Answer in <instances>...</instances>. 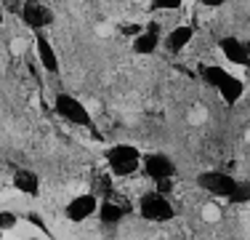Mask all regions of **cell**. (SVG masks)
Here are the masks:
<instances>
[{
    "label": "cell",
    "mask_w": 250,
    "mask_h": 240,
    "mask_svg": "<svg viewBox=\"0 0 250 240\" xmlns=\"http://www.w3.org/2000/svg\"><path fill=\"white\" fill-rule=\"evenodd\" d=\"M139 214L144 221H154V224H165L176 216V208L170 203V197L160 195V192H146L139 200Z\"/></svg>",
    "instance_id": "3"
},
{
    "label": "cell",
    "mask_w": 250,
    "mask_h": 240,
    "mask_svg": "<svg viewBox=\"0 0 250 240\" xmlns=\"http://www.w3.org/2000/svg\"><path fill=\"white\" fill-rule=\"evenodd\" d=\"M194 38V27H189V24H181V27H173L168 35L163 38V46L168 53H181L184 48L192 43Z\"/></svg>",
    "instance_id": "10"
},
{
    "label": "cell",
    "mask_w": 250,
    "mask_h": 240,
    "mask_svg": "<svg viewBox=\"0 0 250 240\" xmlns=\"http://www.w3.org/2000/svg\"><path fill=\"white\" fill-rule=\"evenodd\" d=\"M197 187L216 195V197H229L237 187V179L224 171H202V173H197Z\"/></svg>",
    "instance_id": "5"
},
{
    "label": "cell",
    "mask_w": 250,
    "mask_h": 240,
    "mask_svg": "<svg viewBox=\"0 0 250 240\" xmlns=\"http://www.w3.org/2000/svg\"><path fill=\"white\" fill-rule=\"evenodd\" d=\"M35 48H38V62H40V67L48 72V75H56V72H59V56H56V51H53L51 40L45 38V35L38 32V38H35Z\"/></svg>",
    "instance_id": "11"
},
{
    "label": "cell",
    "mask_w": 250,
    "mask_h": 240,
    "mask_svg": "<svg viewBox=\"0 0 250 240\" xmlns=\"http://www.w3.org/2000/svg\"><path fill=\"white\" fill-rule=\"evenodd\" d=\"M154 192H160V195L168 197L170 192H173V179H163V182H157V190H154Z\"/></svg>",
    "instance_id": "19"
},
{
    "label": "cell",
    "mask_w": 250,
    "mask_h": 240,
    "mask_svg": "<svg viewBox=\"0 0 250 240\" xmlns=\"http://www.w3.org/2000/svg\"><path fill=\"white\" fill-rule=\"evenodd\" d=\"M216 91L221 94V99L231 107V104H237V101L242 99V94H245V83H242L240 77H234V75L229 72V75L224 77V83L216 88Z\"/></svg>",
    "instance_id": "13"
},
{
    "label": "cell",
    "mask_w": 250,
    "mask_h": 240,
    "mask_svg": "<svg viewBox=\"0 0 250 240\" xmlns=\"http://www.w3.org/2000/svg\"><path fill=\"white\" fill-rule=\"evenodd\" d=\"M160 40H163V35H160V24L149 22L146 27H141V32L133 38L130 51H133L136 56H152V53L160 48Z\"/></svg>",
    "instance_id": "8"
},
{
    "label": "cell",
    "mask_w": 250,
    "mask_h": 240,
    "mask_svg": "<svg viewBox=\"0 0 250 240\" xmlns=\"http://www.w3.org/2000/svg\"><path fill=\"white\" fill-rule=\"evenodd\" d=\"M200 3L205 5V8H221L226 0H200Z\"/></svg>",
    "instance_id": "20"
},
{
    "label": "cell",
    "mask_w": 250,
    "mask_h": 240,
    "mask_svg": "<svg viewBox=\"0 0 250 240\" xmlns=\"http://www.w3.org/2000/svg\"><path fill=\"white\" fill-rule=\"evenodd\" d=\"M14 187H16V192H21V195L38 197L40 195V176L35 171H29V168H19V171L14 173Z\"/></svg>",
    "instance_id": "12"
},
{
    "label": "cell",
    "mask_w": 250,
    "mask_h": 240,
    "mask_svg": "<svg viewBox=\"0 0 250 240\" xmlns=\"http://www.w3.org/2000/svg\"><path fill=\"white\" fill-rule=\"evenodd\" d=\"M104 160H106V166H109V171L115 173V176H133L136 171H141V149L133 147V144H128V142L106 147Z\"/></svg>",
    "instance_id": "1"
},
{
    "label": "cell",
    "mask_w": 250,
    "mask_h": 240,
    "mask_svg": "<svg viewBox=\"0 0 250 240\" xmlns=\"http://www.w3.org/2000/svg\"><path fill=\"white\" fill-rule=\"evenodd\" d=\"M141 168L146 171V176L152 182H163V179L176 176V163L165 152H146L141 155Z\"/></svg>",
    "instance_id": "6"
},
{
    "label": "cell",
    "mask_w": 250,
    "mask_h": 240,
    "mask_svg": "<svg viewBox=\"0 0 250 240\" xmlns=\"http://www.w3.org/2000/svg\"><path fill=\"white\" fill-rule=\"evenodd\" d=\"M0 24H3V8H0Z\"/></svg>",
    "instance_id": "21"
},
{
    "label": "cell",
    "mask_w": 250,
    "mask_h": 240,
    "mask_svg": "<svg viewBox=\"0 0 250 240\" xmlns=\"http://www.w3.org/2000/svg\"><path fill=\"white\" fill-rule=\"evenodd\" d=\"M229 75L224 67H216V64H200V77L208 83L210 88H218L224 83V77Z\"/></svg>",
    "instance_id": "15"
},
{
    "label": "cell",
    "mask_w": 250,
    "mask_h": 240,
    "mask_svg": "<svg viewBox=\"0 0 250 240\" xmlns=\"http://www.w3.org/2000/svg\"><path fill=\"white\" fill-rule=\"evenodd\" d=\"M184 0H152L149 11H178Z\"/></svg>",
    "instance_id": "16"
},
{
    "label": "cell",
    "mask_w": 250,
    "mask_h": 240,
    "mask_svg": "<svg viewBox=\"0 0 250 240\" xmlns=\"http://www.w3.org/2000/svg\"><path fill=\"white\" fill-rule=\"evenodd\" d=\"M21 22H24L32 32H43L45 27L53 24V11L45 3H40V0H27V3L21 5Z\"/></svg>",
    "instance_id": "7"
},
{
    "label": "cell",
    "mask_w": 250,
    "mask_h": 240,
    "mask_svg": "<svg viewBox=\"0 0 250 240\" xmlns=\"http://www.w3.org/2000/svg\"><path fill=\"white\" fill-rule=\"evenodd\" d=\"M229 200L231 203H248V184L245 182H237V187L229 195Z\"/></svg>",
    "instance_id": "18"
},
{
    "label": "cell",
    "mask_w": 250,
    "mask_h": 240,
    "mask_svg": "<svg viewBox=\"0 0 250 240\" xmlns=\"http://www.w3.org/2000/svg\"><path fill=\"white\" fill-rule=\"evenodd\" d=\"M218 51H221V56L226 62L237 64V67H248V62H250L245 40H240L237 35H224V38L218 40Z\"/></svg>",
    "instance_id": "9"
},
{
    "label": "cell",
    "mask_w": 250,
    "mask_h": 240,
    "mask_svg": "<svg viewBox=\"0 0 250 240\" xmlns=\"http://www.w3.org/2000/svg\"><path fill=\"white\" fill-rule=\"evenodd\" d=\"M29 240H38V238H29Z\"/></svg>",
    "instance_id": "22"
},
{
    "label": "cell",
    "mask_w": 250,
    "mask_h": 240,
    "mask_svg": "<svg viewBox=\"0 0 250 240\" xmlns=\"http://www.w3.org/2000/svg\"><path fill=\"white\" fill-rule=\"evenodd\" d=\"M19 224V216L14 211H0V232H8Z\"/></svg>",
    "instance_id": "17"
},
{
    "label": "cell",
    "mask_w": 250,
    "mask_h": 240,
    "mask_svg": "<svg viewBox=\"0 0 250 240\" xmlns=\"http://www.w3.org/2000/svg\"><path fill=\"white\" fill-rule=\"evenodd\" d=\"M96 216L104 224H109V227H115V224H120V221L125 219V208L120 206V203H112V200H104V203H99V208H96Z\"/></svg>",
    "instance_id": "14"
},
{
    "label": "cell",
    "mask_w": 250,
    "mask_h": 240,
    "mask_svg": "<svg viewBox=\"0 0 250 240\" xmlns=\"http://www.w3.org/2000/svg\"><path fill=\"white\" fill-rule=\"evenodd\" d=\"M53 112H56L62 120H67V123L80 125V128H91L93 125L88 107L83 104L80 99H75L72 94H64V91L56 94V99H53Z\"/></svg>",
    "instance_id": "2"
},
{
    "label": "cell",
    "mask_w": 250,
    "mask_h": 240,
    "mask_svg": "<svg viewBox=\"0 0 250 240\" xmlns=\"http://www.w3.org/2000/svg\"><path fill=\"white\" fill-rule=\"evenodd\" d=\"M96 208H99V197L93 192H80L75 195L72 200L64 206V216H67L72 224H83L88 221L91 216H96Z\"/></svg>",
    "instance_id": "4"
}]
</instances>
